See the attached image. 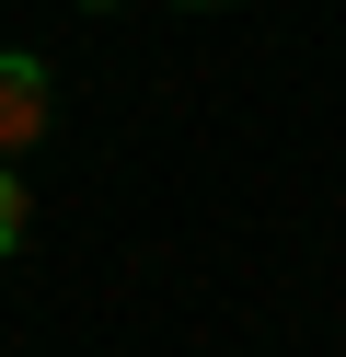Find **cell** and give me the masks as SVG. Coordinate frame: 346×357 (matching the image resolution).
Listing matches in <instances>:
<instances>
[{
  "mask_svg": "<svg viewBox=\"0 0 346 357\" xmlns=\"http://www.w3.org/2000/svg\"><path fill=\"white\" fill-rule=\"evenodd\" d=\"M46 116H58V81H46V58L0 47V162H23V150L46 139Z\"/></svg>",
  "mask_w": 346,
  "mask_h": 357,
  "instance_id": "6da1fadb",
  "label": "cell"
},
{
  "mask_svg": "<svg viewBox=\"0 0 346 357\" xmlns=\"http://www.w3.org/2000/svg\"><path fill=\"white\" fill-rule=\"evenodd\" d=\"M23 219H35V196H23V173H0V254L23 242Z\"/></svg>",
  "mask_w": 346,
  "mask_h": 357,
  "instance_id": "7a4b0ae2",
  "label": "cell"
},
{
  "mask_svg": "<svg viewBox=\"0 0 346 357\" xmlns=\"http://www.w3.org/2000/svg\"><path fill=\"white\" fill-rule=\"evenodd\" d=\"M173 12H231V0H173Z\"/></svg>",
  "mask_w": 346,
  "mask_h": 357,
  "instance_id": "3957f363",
  "label": "cell"
}]
</instances>
